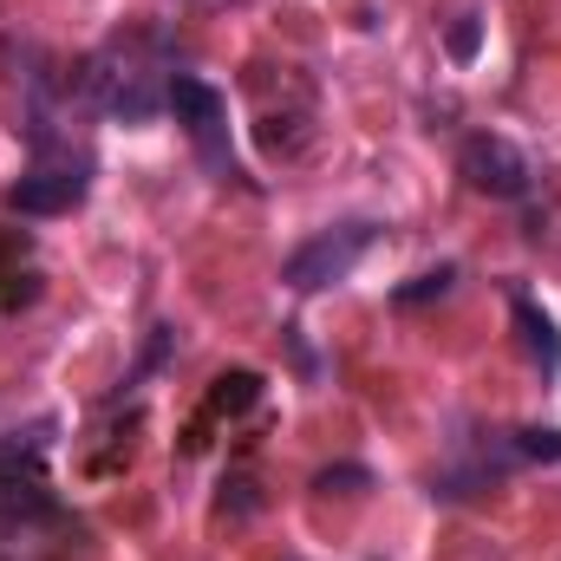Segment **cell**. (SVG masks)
Returning <instances> with one entry per match:
<instances>
[{"label": "cell", "instance_id": "6da1fadb", "mask_svg": "<svg viewBox=\"0 0 561 561\" xmlns=\"http://www.w3.org/2000/svg\"><path fill=\"white\" fill-rule=\"evenodd\" d=\"M373 222H340V229H320L313 242H300L287 262H280V280L287 287H300V294H313V287H333V280H346L359 268V255L373 249Z\"/></svg>", "mask_w": 561, "mask_h": 561}, {"label": "cell", "instance_id": "7a4b0ae2", "mask_svg": "<svg viewBox=\"0 0 561 561\" xmlns=\"http://www.w3.org/2000/svg\"><path fill=\"white\" fill-rule=\"evenodd\" d=\"M170 112H176V125L190 131V144L203 150V163L216 170V176H236V157H229V105H222V92L216 85H203V79H190V72H170Z\"/></svg>", "mask_w": 561, "mask_h": 561}, {"label": "cell", "instance_id": "3957f363", "mask_svg": "<svg viewBox=\"0 0 561 561\" xmlns=\"http://www.w3.org/2000/svg\"><path fill=\"white\" fill-rule=\"evenodd\" d=\"M463 176H470V190L503 196V203L529 196V157L510 138H490V131H477V138L463 144Z\"/></svg>", "mask_w": 561, "mask_h": 561}, {"label": "cell", "instance_id": "277c9868", "mask_svg": "<svg viewBox=\"0 0 561 561\" xmlns=\"http://www.w3.org/2000/svg\"><path fill=\"white\" fill-rule=\"evenodd\" d=\"M85 183H92L85 163H39V170H26V176L7 190V203H13L20 216H66V209L85 203Z\"/></svg>", "mask_w": 561, "mask_h": 561}, {"label": "cell", "instance_id": "5b68a950", "mask_svg": "<svg viewBox=\"0 0 561 561\" xmlns=\"http://www.w3.org/2000/svg\"><path fill=\"white\" fill-rule=\"evenodd\" d=\"M510 313H516L523 353H529V359H536L542 373H556V366H561V333H556V320H549V313H542V307H536L529 294H516V307H510Z\"/></svg>", "mask_w": 561, "mask_h": 561}, {"label": "cell", "instance_id": "8992f818", "mask_svg": "<svg viewBox=\"0 0 561 561\" xmlns=\"http://www.w3.org/2000/svg\"><path fill=\"white\" fill-rule=\"evenodd\" d=\"M20 255H26V242L0 236V307H20V300H33V294H39V275H33V268L20 275Z\"/></svg>", "mask_w": 561, "mask_h": 561}, {"label": "cell", "instance_id": "52a82bcc", "mask_svg": "<svg viewBox=\"0 0 561 561\" xmlns=\"http://www.w3.org/2000/svg\"><path fill=\"white\" fill-rule=\"evenodd\" d=\"M255 399H262V379H255V373H222L216 392H209V419H236V412H249Z\"/></svg>", "mask_w": 561, "mask_h": 561}, {"label": "cell", "instance_id": "ba28073f", "mask_svg": "<svg viewBox=\"0 0 561 561\" xmlns=\"http://www.w3.org/2000/svg\"><path fill=\"white\" fill-rule=\"evenodd\" d=\"M516 457H529V463H561V431L556 424H529V431H516V444H510Z\"/></svg>", "mask_w": 561, "mask_h": 561}, {"label": "cell", "instance_id": "9c48e42d", "mask_svg": "<svg viewBox=\"0 0 561 561\" xmlns=\"http://www.w3.org/2000/svg\"><path fill=\"white\" fill-rule=\"evenodd\" d=\"M450 280H457V268H431V275L405 280V287H399V294H392V300H399V307H419V300H431V294H444V287H450Z\"/></svg>", "mask_w": 561, "mask_h": 561}, {"label": "cell", "instance_id": "30bf717a", "mask_svg": "<svg viewBox=\"0 0 561 561\" xmlns=\"http://www.w3.org/2000/svg\"><path fill=\"white\" fill-rule=\"evenodd\" d=\"M366 483H373V477H366L359 463H340V470H320V477H313V490H327V496H333V490L353 496V490H366Z\"/></svg>", "mask_w": 561, "mask_h": 561}, {"label": "cell", "instance_id": "8fae6325", "mask_svg": "<svg viewBox=\"0 0 561 561\" xmlns=\"http://www.w3.org/2000/svg\"><path fill=\"white\" fill-rule=\"evenodd\" d=\"M477 46H483V20L463 13V20L450 26V59H477Z\"/></svg>", "mask_w": 561, "mask_h": 561}]
</instances>
